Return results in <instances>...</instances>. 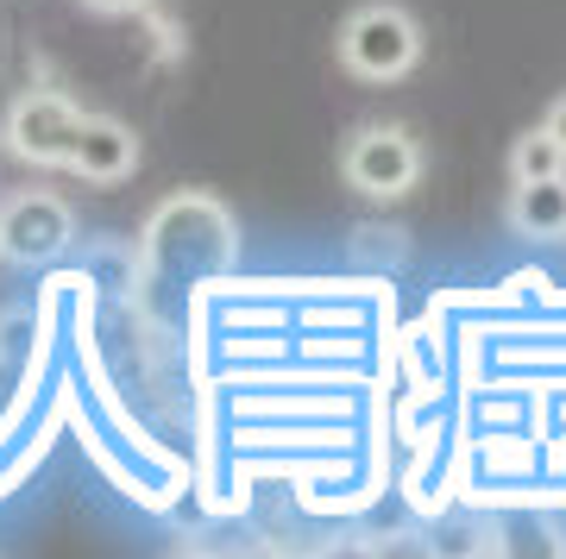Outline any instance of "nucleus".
Here are the masks:
<instances>
[{"label": "nucleus", "instance_id": "20e7f679", "mask_svg": "<svg viewBox=\"0 0 566 559\" xmlns=\"http://www.w3.org/2000/svg\"><path fill=\"white\" fill-rule=\"evenodd\" d=\"M76 240V214L70 201L51 189H20V196L0 201V259L7 264H51L63 245Z\"/></svg>", "mask_w": 566, "mask_h": 559}, {"label": "nucleus", "instance_id": "7ed1b4c3", "mask_svg": "<svg viewBox=\"0 0 566 559\" xmlns=\"http://www.w3.org/2000/svg\"><path fill=\"white\" fill-rule=\"evenodd\" d=\"M340 177L346 189H359L371 201H397L422 177V145L409 139L403 126H359L340 151Z\"/></svg>", "mask_w": 566, "mask_h": 559}, {"label": "nucleus", "instance_id": "423d86ee", "mask_svg": "<svg viewBox=\"0 0 566 559\" xmlns=\"http://www.w3.org/2000/svg\"><path fill=\"white\" fill-rule=\"evenodd\" d=\"M510 226L523 240H566V177L516 182L510 196Z\"/></svg>", "mask_w": 566, "mask_h": 559}, {"label": "nucleus", "instance_id": "f257e3e1", "mask_svg": "<svg viewBox=\"0 0 566 559\" xmlns=\"http://www.w3.org/2000/svg\"><path fill=\"white\" fill-rule=\"evenodd\" d=\"M334 51L359 82H403L422 63V25L397 0H365V7L346 13Z\"/></svg>", "mask_w": 566, "mask_h": 559}, {"label": "nucleus", "instance_id": "f03ea898", "mask_svg": "<svg viewBox=\"0 0 566 559\" xmlns=\"http://www.w3.org/2000/svg\"><path fill=\"white\" fill-rule=\"evenodd\" d=\"M76 126H82V107L70 95H51V88H25L7 120H0V139L20 164L32 170H63L70 164V145H76Z\"/></svg>", "mask_w": 566, "mask_h": 559}, {"label": "nucleus", "instance_id": "39448f33", "mask_svg": "<svg viewBox=\"0 0 566 559\" xmlns=\"http://www.w3.org/2000/svg\"><path fill=\"white\" fill-rule=\"evenodd\" d=\"M63 170H76L82 182H126L139 170V133L114 114H82L76 126V145H70V164Z\"/></svg>", "mask_w": 566, "mask_h": 559}, {"label": "nucleus", "instance_id": "6e6552de", "mask_svg": "<svg viewBox=\"0 0 566 559\" xmlns=\"http://www.w3.org/2000/svg\"><path fill=\"white\" fill-rule=\"evenodd\" d=\"M542 126H547V133H554V139L566 145V95L554 101V107H547V120H542Z\"/></svg>", "mask_w": 566, "mask_h": 559}, {"label": "nucleus", "instance_id": "0eeeda50", "mask_svg": "<svg viewBox=\"0 0 566 559\" xmlns=\"http://www.w3.org/2000/svg\"><path fill=\"white\" fill-rule=\"evenodd\" d=\"M542 177H566V145L547 126H535L510 151V182H542Z\"/></svg>", "mask_w": 566, "mask_h": 559}]
</instances>
